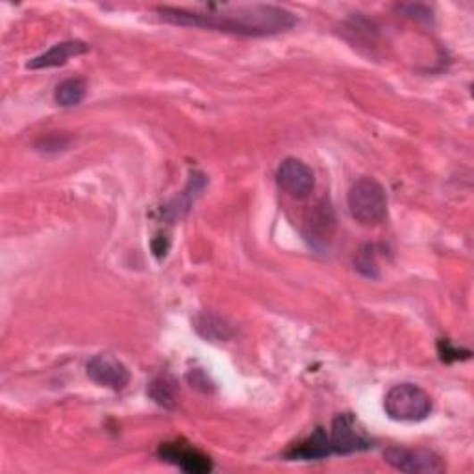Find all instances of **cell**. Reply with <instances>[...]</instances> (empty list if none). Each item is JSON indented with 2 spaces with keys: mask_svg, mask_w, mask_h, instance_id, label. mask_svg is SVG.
Masks as SVG:
<instances>
[{
  "mask_svg": "<svg viewBox=\"0 0 474 474\" xmlns=\"http://www.w3.org/2000/svg\"><path fill=\"white\" fill-rule=\"evenodd\" d=\"M86 91H87L86 80H82V79H69V80H63L56 87L54 101H56L58 106H63V108L79 106L84 101Z\"/></svg>",
  "mask_w": 474,
  "mask_h": 474,
  "instance_id": "13",
  "label": "cell"
},
{
  "mask_svg": "<svg viewBox=\"0 0 474 474\" xmlns=\"http://www.w3.org/2000/svg\"><path fill=\"white\" fill-rule=\"evenodd\" d=\"M332 454H354L363 453L374 446L372 437L351 413H341L332 420V430L328 432Z\"/></svg>",
  "mask_w": 474,
  "mask_h": 474,
  "instance_id": "4",
  "label": "cell"
},
{
  "mask_svg": "<svg viewBox=\"0 0 474 474\" xmlns=\"http://www.w3.org/2000/svg\"><path fill=\"white\" fill-rule=\"evenodd\" d=\"M158 17L179 27H195L237 36H272L291 30L298 22L296 15L286 8L270 4L210 6L204 12L182 8H158Z\"/></svg>",
  "mask_w": 474,
  "mask_h": 474,
  "instance_id": "1",
  "label": "cell"
},
{
  "mask_svg": "<svg viewBox=\"0 0 474 474\" xmlns=\"http://www.w3.org/2000/svg\"><path fill=\"white\" fill-rule=\"evenodd\" d=\"M354 267L360 274L367 279H378V263H377V256H374V246L372 245H365L362 251L358 253V256L354 258Z\"/></svg>",
  "mask_w": 474,
  "mask_h": 474,
  "instance_id": "15",
  "label": "cell"
},
{
  "mask_svg": "<svg viewBox=\"0 0 474 474\" xmlns=\"http://www.w3.org/2000/svg\"><path fill=\"white\" fill-rule=\"evenodd\" d=\"M437 348H439V356H441V360L446 362V363H451V362H460V360H469V358L472 356L470 351H463V348L454 346L451 341H446V339L439 341Z\"/></svg>",
  "mask_w": 474,
  "mask_h": 474,
  "instance_id": "17",
  "label": "cell"
},
{
  "mask_svg": "<svg viewBox=\"0 0 474 474\" xmlns=\"http://www.w3.org/2000/svg\"><path fill=\"white\" fill-rule=\"evenodd\" d=\"M346 204L351 215L362 224H378L387 215L386 187L370 177L358 179L346 195Z\"/></svg>",
  "mask_w": 474,
  "mask_h": 474,
  "instance_id": "2",
  "label": "cell"
},
{
  "mask_svg": "<svg viewBox=\"0 0 474 474\" xmlns=\"http://www.w3.org/2000/svg\"><path fill=\"white\" fill-rule=\"evenodd\" d=\"M277 182L289 196L303 201L315 189V174L303 160L286 158L279 165Z\"/></svg>",
  "mask_w": 474,
  "mask_h": 474,
  "instance_id": "6",
  "label": "cell"
},
{
  "mask_svg": "<svg viewBox=\"0 0 474 474\" xmlns=\"http://www.w3.org/2000/svg\"><path fill=\"white\" fill-rule=\"evenodd\" d=\"M196 330L208 339H229L232 336V330L227 322L217 315L208 313L196 319Z\"/></svg>",
  "mask_w": 474,
  "mask_h": 474,
  "instance_id": "14",
  "label": "cell"
},
{
  "mask_svg": "<svg viewBox=\"0 0 474 474\" xmlns=\"http://www.w3.org/2000/svg\"><path fill=\"white\" fill-rule=\"evenodd\" d=\"M179 393H180L179 382L167 372L160 374V377H156L151 382V386H148V396H151L156 404L167 410H172L174 406H177Z\"/></svg>",
  "mask_w": 474,
  "mask_h": 474,
  "instance_id": "12",
  "label": "cell"
},
{
  "mask_svg": "<svg viewBox=\"0 0 474 474\" xmlns=\"http://www.w3.org/2000/svg\"><path fill=\"white\" fill-rule=\"evenodd\" d=\"M396 10L419 21H432V10L427 4H401Z\"/></svg>",
  "mask_w": 474,
  "mask_h": 474,
  "instance_id": "18",
  "label": "cell"
},
{
  "mask_svg": "<svg viewBox=\"0 0 474 474\" xmlns=\"http://www.w3.org/2000/svg\"><path fill=\"white\" fill-rule=\"evenodd\" d=\"M87 377L103 387L121 391L130 384V370L112 354H96L87 362Z\"/></svg>",
  "mask_w": 474,
  "mask_h": 474,
  "instance_id": "7",
  "label": "cell"
},
{
  "mask_svg": "<svg viewBox=\"0 0 474 474\" xmlns=\"http://www.w3.org/2000/svg\"><path fill=\"white\" fill-rule=\"evenodd\" d=\"M160 458L180 467L184 472L191 474H206L213 469V463L210 456L198 451V448H193L184 443H165L160 446L158 451Z\"/></svg>",
  "mask_w": 474,
  "mask_h": 474,
  "instance_id": "8",
  "label": "cell"
},
{
  "mask_svg": "<svg viewBox=\"0 0 474 474\" xmlns=\"http://www.w3.org/2000/svg\"><path fill=\"white\" fill-rule=\"evenodd\" d=\"M384 460L393 469L401 472H424L437 474L445 472L446 465L441 456L428 448H404V446H389L384 451Z\"/></svg>",
  "mask_w": 474,
  "mask_h": 474,
  "instance_id": "5",
  "label": "cell"
},
{
  "mask_svg": "<svg viewBox=\"0 0 474 474\" xmlns=\"http://www.w3.org/2000/svg\"><path fill=\"white\" fill-rule=\"evenodd\" d=\"M89 51V45L84 41H63L48 48L41 56H36L29 62V69H51V67H62L71 58L82 56Z\"/></svg>",
  "mask_w": 474,
  "mask_h": 474,
  "instance_id": "10",
  "label": "cell"
},
{
  "mask_svg": "<svg viewBox=\"0 0 474 474\" xmlns=\"http://www.w3.org/2000/svg\"><path fill=\"white\" fill-rule=\"evenodd\" d=\"M332 456L328 432L324 428H317L310 437L295 445L291 451L286 453L287 460H301V462H312V460H324Z\"/></svg>",
  "mask_w": 474,
  "mask_h": 474,
  "instance_id": "11",
  "label": "cell"
},
{
  "mask_svg": "<svg viewBox=\"0 0 474 474\" xmlns=\"http://www.w3.org/2000/svg\"><path fill=\"white\" fill-rule=\"evenodd\" d=\"M336 230V217L327 203H319L306 220V239L313 246H324Z\"/></svg>",
  "mask_w": 474,
  "mask_h": 474,
  "instance_id": "9",
  "label": "cell"
},
{
  "mask_svg": "<svg viewBox=\"0 0 474 474\" xmlns=\"http://www.w3.org/2000/svg\"><path fill=\"white\" fill-rule=\"evenodd\" d=\"M384 410L387 417L396 422H420L430 417L434 403L422 387L415 384H398L387 391Z\"/></svg>",
  "mask_w": 474,
  "mask_h": 474,
  "instance_id": "3",
  "label": "cell"
},
{
  "mask_svg": "<svg viewBox=\"0 0 474 474\" xmlns=\"http://www.w3.org/2000/svg\"><path fill=\"white\" fill-rule=\"evenodd\" d=\"M72 137L67 136V134H58V132H53V134H46V136H41L37 141H36V148L39 153H62V151H67L69 145H71Z\"/></svg>",
  "mask_w": 474,
  "mask_h": 474,
  "instance_id": "16",
  "label": "cell"
}]
</instances>
